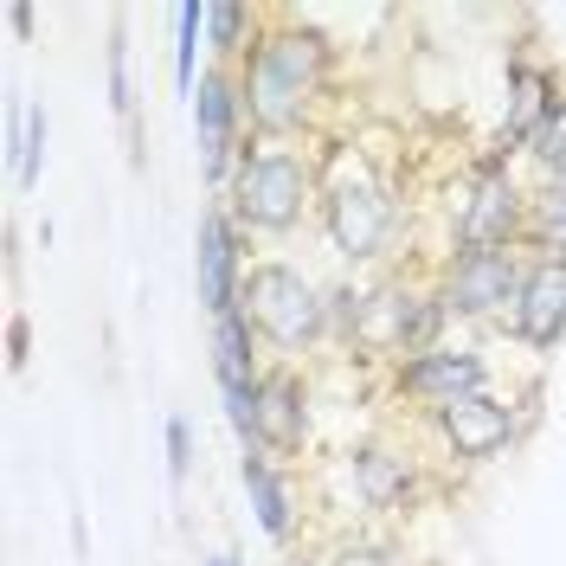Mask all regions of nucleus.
<instances>
[{
	"instance_id": "obj_1",
	"label": "nucleus",
	"mask_w": 566,
	"mask_h": 566,
	"mask_svg": "<svg viewBox=\"0 0 566 566\" xmlns=\"http://www.w3.org/2000/svg\"><path fill=\"white\" fill-rule=\"evenodd\" d=\"M328 84H335V39L296 13H271L264 33L251 39V52L239 59V97H245L251 136L296 142L303 129H316Z\"/></svg>"
},
{
	"instance_id": "obj_2",
	"label": "nucleus",
	"mask_w": 566,
	"mask_h": 566,
	"mask_svg": "<svg viewBox=\"0 0 566 566\" xmlns=\"http://www.w3.org/2000/svg\"><path fill=\"white\" fill-rule=\"evenodd\" d=\"M219 200L245 239H290L296 226H310L322 212V168L316 155H303V142L251 136Z\"/></svg>"
},
{
	"instance_id": "obj_3",
	"label": "nucleus",
	"mask_w": 566,
	"mask_h": 566,
	"mask_svg": "<svg viewBox=\"0 0 566 566\" xmlns=\"http://www.w3.org/2000/svg\"><path fill=\"white\" fill-rule=\"evenodd\" d=\"M239 310L251 316L271 367H296L303 354L328 342V283H316L290 258H251Z\"/></svg>"
},
{
	"instance_id": "obj_4",
	"label": "nucleus",
	"mask_w": 566,
	"mask_h": 566,
	"mask_svg": "<svg viewBox=\"0 0 566 566\" xmlns=\"http://www.w3.org/2000/svg\"><path fill=\"white\" fill-rule=\"evenodd\" d=\"M322 239L354 277H367L374 264H387L399 251V226H406V200L380 168L354 161L342 175H322Z\"/></svg>"
},
{
	"instance_id": "obj_5",
	"label": "nucleus",
	"mask_w": 566,
	"mask_h": 566,
	"mask_svg": "<svg viewBox=\"0 0 566 566\" xmlns=\"http://www.w3.org/2000/svg\"><path fill=\"white\" fill-rule=\"evenodd\" d=\"M528 226H534V187L515 168L483 155L451 193V251H495V245L528 251Z\"/></svg>"
},
{
	"instance_id": "obj_6",
	"label": "nucleus",
	"mask_w": 566,
	"mask_h": 566,
	"mask_svg": "<svg viewBox=\"0 0 566 566\" xmlns=\"http://www.w3.org/2000/svg\"><path fill=\"white\" fill-rule=\"evenodd\" d=\"M335 483H348L342 515H406L424 495V458L399 438H354L328 463Z\"/></svg>"
},
{
	"instance_id": "obj_7",
	"label": "nucleus",
	"mask_w": 566,
	"mask_h": 566,
	"mask_svg": "<svg viewBox=\"0 0 566 566\" xmlns=\"http://www.w3.org/2000/svg\"><path fill=\"white\" fill-rule=\"evenodd\" d=\"M522 277H528V251L522 245H495V251H451L438 264V296L451 322H509L515 296H522Z\"/></svg>"
},
{
	"instance_id": "obj_8",
	"label": "nucleus",
	"mask_w": 566,
	"mask_h": 566,
	"mask_svg": "<svg viewBox=\"0 0 566 566\" xmlns=\"http://www.w3.org/2000/svg\"><path fill=\"white\" fill-rule=\"evenodd\" d=\"M476 392H495V367L490 354L470 348V342H444V348H424L392 367V399L406 412H419L424 424L463 406V399H476Z\"/></svg>"
},
{
	"instance_id": "obj_9",
	"label": "nucleus",
	"mask_w": 566,
	"mask_h": 566,
	"mask_svg": "<svg viewBox=\"0 0 566 566\" xmlns=\"http://www.w3.org/2000/svg\"><path fill=\"white\" fill-rule=\"evenodd\" d=\"M522 424H528V406H515L509 392H476L451 412H438L424 431H431L438 458H451L458 470H483L522 444Z\"/></svg>"
},
{
	"instance_id": "obj_10",
	"label": "nucleus",
	"mask_w": 566,
	"mask_h": 566,
	"mask_svg": "<svg viewBox=\"0 0 566 566\" xmlns=\"http://www.w3.org/2000/svg\"><path fill=\"white\" fill-rule=\"evenodd\" d=\"M193 142H200V175L226 193V180H232V168H239V155L251 142V116L232 65L200 71V84H193Z\"/></svg>"
},
{
	"instance_id": "obj_11",
	"label": "nucleus",
	"mask_w": 566,
	"mask_h": 566,
	"mask_svg": "<svg viewBox=\"0 0 566 566\" xmlns=\"http://www.w3.org/2000/svg\"><path fill=\"white\" fill-rule=\"evenodd\" d=\"M251 239L239 232V219L226 212V200H212L200 212V232H193V277H200V303L207 316H232L239 296H245V271H251Z\"/></svg>"
},
{
	"instance_id": "obj_12",
	"label": "nucleus",
	"mask_w": 566,
	"mask_h": 566,
	"mask_svg": "<svg viewBox=\"0 0 566 566\" xmlns=\"http://www.w3.org/2000/svg\"><path fill=\"white\" fill-rule=\"evenodd\" d=\"M502 335L522 354H560L566 342V258H534L528 251V277L522 296L502 322Z\"/></svg>"
},
{
	"instance_id": "obj_13",
	"label": "nucleus",
	"mask_w": 566,
	"mask_h": 566,
	"mask_svg": "<svg viewBox=\"0 0 566 566\" xmlns=\"http://www.w3.org/2000/svg\"><path fill=\"white\" fill-rule=\"evenodd\" d=\"M310 431H316V412H310V380L296 367H264V387H258V424H251V444L271 451V458H303L310 451ZM245 444V451H251Z\"/></svg>"
},
{
	"instance_id": "obj_14",
	"label": "nucleus",
	"mask_w": 566,
	"mask_h": 566,
	"mask_svg": "<svg viewBox=\"0 0 566 566\" xmlns=\"http://www.w3.org/2000/svg\"><path fill=\"white\" fill-rule=\"evenodd\" d=\"M239 476H245L251 490V509H258V528L271 534V541H296V495H290V476H283V463L271 451H258L251 444L245 458H239Z\"/></svg>"
},
{
	"instance_id": "obj_15",
	"label": "nucleus",
	"mask_w": 566,
	"mask_h": 566,
	"mask_svg": "<svg viewBox=\"0 0 566 566\" xmlns=\"http://www.w3.org/2000/svg\"><path fill=\"white\" fill-rule=\"evenodd\" d=\"M264 7H245V0H212L207 7V45H212V59L219 65H232V59H245L251 52V39L264 33Z\"/></svg>"
},
{
	"instance_id": "obj_16",
	"label": "nucleus",
	"mask_w": 566,
	"mask_h": 566,
	"mask_svg": "<svg viewBox=\"0 0 566 566\" xmlns=\"http://www.w3.org/2000/svg\"><path fill=\"white\" fill-rule=\"evenodd\" d=\"M39 155H45V109L20 104L7 116V168H13V187L20 193L39 180Z\"/></svg>"
},
{
	"instance_id": "obj_17",
	"label": "nucleus",
	"mask_w": 566,
	"mask_h": 566,
	"mask_svg": "<svg viewBox=\"0 0 566 566\" xmlns=\"http://www.w3.org/2000/svg\"><path fill=\"white\" fill-rule=\"evenodd\" d=\"M200 39H207V7H180L175 13V84H180V97H193V84H200Z\"/></svg>"
},
{
	"instance_id": "obj_18",
	"label": "nucleus",
	"mask_w": 566,
	"mask_h": 566,
	"mask_svg": "<svg viewBox=\"0 0 566 566\" xmlns=\"http://www.w3.org/2000/svg\"><path fill=\"white\" fill-rule=\"evenodd\" d=\"M109 109L136 136V71H129V33H123V20L109 27Z\"/></svg>"
},
{
	"instance_id": "obj_19",
	"label": "nucleus",
	"mask_w": 566,
	"mask_h": 566,
	"mask_svg": "<svg viewBox=\"0 0 566 566\" xmlns=\"http://www.w3.org/2000/svg\"><path fill=\"white\" fill-rule=\"evenodd\" d=\"M316 566H399V554L380 547L374 534H335V541L316 554Z\"/></svg>"
},
{
	"instance_id": "obj_20",
	"label": "nucleus",
	"mask_w": 566,
	"mask_h": 566,
	"mask_svg": "<svg viewBox=\"0 0 566 566\" xmlns=\"http://www.w3.org/2000/svg\"><path fill=\"white\" fill-rule=\"evenodd\" d=\"M528 161H534V175L541 180H554L566 168V97L554 104V116L534 129V142H528Z\"/></svg>"
},
{
	"instance_id": "obj_21",
	"label": "nucleus",
	"mask_w": 566,
	"mask_h": 566,
	"mask_svg": "<svg viewBox=\"0 0 566 566\" xmlns=\"http://www.w3.org/2000/svg\"><path fill=\"white\" fill-rule=\"evenodd\" d=\"M161 438H168V483H187V470H193V431H187V419L180 412H168V424H161Z\"/></svg>"
}]
</instances>
